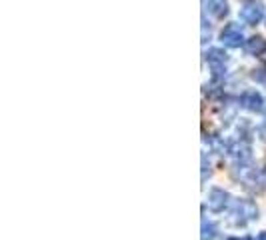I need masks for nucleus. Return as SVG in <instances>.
<instances>
[{"instance_id": "1", "label": "nucleus", "mask_w": 266, "mask_h": 240, "mask_svg": "<svg viewBox=\"0 0 266 240\" xmlns=\"http://www.w3.org/2000/svg\"><path fill=\"white\" fill-rule=\"evenodd\" d=\"M262 18H264V4H262L260 0H250V2H246V4L242 6V10H240V20H242L244 24H248V26L258 24Z\"/></svg>"}, {"instance_id": "2", "label": "nucleus", "mask_w": 266, "mask_h": 240, "mask_svg": "<svg viewBox=\"0 0 266 240\" xmlns=\"http://www.w3.org/2000/svg\"><path fill=\"white\" fill-rule=\"evenodd\" d=\"M220 42H222L224 46H228V48H240L242 44H246V40H244V36H242L240 24L228 22V24L222 28V32H220Z\"/></svg>"}, {"instance_id": "3", "label": "nucleus", "mask_w": 266, "mask_h": 240, "mask_svg": "<svg viewBox=\"0 0 266 240\" xmlns=\"http://www.w3.org/2000/svg\"><path fill=\"white\" fill-rule=\"evenodd\" d=\"M232 214L234 218H236V222L244 224V222H248V220L258 218V208H256V204H254L252 200H238L236 206H234Z\"/></svg>"}, {"instance_id": "4", "label": "nucleus", "mask_w": 266, "mask_h": 240, "mask_svg": "<svg viewBox=\"0 0 266 240\" xmlns=\"http://www.w3.org/2000/svg\"><path fill=\"white\" fill-rule=\"evenodd\" d=\"M230 202V194L222 188H212L208 192V208L212 212H222L226 206Z\"/></svg>"}, {"instance_id": "5", "label": "nucleus", "mask_w": 266, "mask_h": 240, "mask_svg": "<svg viewBox=\"0 0 266 240\" xmlns=\"http://www.w3.org/2000/svg\"><path fill=\"white\" fill-rule=\"evenodd\" d=\"M240 106L242 108H246V110H250V112H260L262 108H264V98H262V94L258 92V90H246L242 96H240Z\"/></svg>"}, {"instance_id": "6", "label": "nucleus", "mask_w": 266, "mask_h": 240, "mask_svg": "<svg viewBox=\"0 0 266 240\" xmlns=\"http://www.w3.org/2000/svg\"><path fill=\"white\" fill-rule=\"evenodd\" d=\"M228 152L234 156V160H236V162H240V164H246V162L252 158V148H250V144H248V142H244V140L230 144Z\"/></svg>"}, {"instance_id": "7", "label": "nucleus", "mask_w": 266, "mask_h": 240, "mask_svg": "<svg viewBox=\"0 0 266 240\" xmlns=\"http://www.w3.org/2000/svg\"><path fill=\"white\" fill-rule=\"evenodd\" d=\"M244 48H246L248 54H252V56H260V54L266 50V38H262V36H250V38L246 40Z\"/></svg>"}, {"instance_id": "8", "label": "nucleus", "mask_w": 266, "mask_h": 240, "mask_svg": "<svg viewBox=\"0 0 266 240\" xmlns=\"http://www.w3.org/2000/svg\"><path fill=\"white\" fill-rule=\"evenodd\" d=\"M206 10L214 16V18H224L228 14V2L226 0H210L206 4Z\"/></svg>"}, {"instance_id": "9", "label": "nucleus", "mask_w": 266, "mask_h": 240, "mask_svg": "<svg viewBox=\"0 0 266 240\" xmlns=\"http://www.w3.org/2000/svg\"><path fill=\"white\" fill-rule=\"evenodd\" d=\"M216 234V226L212 222H202V240H212Z\"/></svg>"}, {"instance_id": "10", "label": "nucleus", "mask_w": 266, "mask_h": 240, "mask_svg": "<svg viewBox=\"0 0 266 240\" xmlns=\"http://www.w3.org/2000/svg\"><path fill=\"white\" fill-rule=\"evenodd\" d=\"M210 40V26L206 22V16H202V42H208Z\"/></svg>"}, {"instance_id": "11", "label": "nucleus", "mask_w": 266, "mask_h": 240, "mask_svg": "<svg viewBox=\"0 0 266 240\" xmlns=\"http://www.w3.org/2000/svg\"><path fill=\"white\" fill-rule=\"evenodd\" d=\"M208 174H210V162L206 160V156H202V182L206 180Z\"/></svg>"}, {"instance_id": "12", "label": "nucleus", "mask_w": 266, "mask_h": 240, "mask_svg": "<svg viewBox=\"0 0 266 240\" xmlns=\"http://www.w3.org/2000/svg\"><path fill=\"white\" fill-rule=\"evenodd\" d=\"M258 178H260V182H262V184H266V166L264 168H260V172H258Z\"/></svg>"}, {"instance_id": "13", "label": "nucleus", "mask_w": 266, "mask_h": 240, "mask_svg": "<svg viewBox=\"0 0 266 240\" xmlns=\"http://www.w3.org/2000/svg\"><path fill=\"white\" fill-rule=\"evenodd\" d=\"M228 240H254V238H250V236H246V238H228Z\"/></svg>"}, {"instance_id": "14", "label": "nucleus", "mask_w": 266, "mask_h": 240, "mask_svg": "<svg viewBox=\"0 0 266 240\" xmlns=\"http://www.w3.org/2000/svg\"><path fill=\"white\" fill-rule=\"evenodd\" d=\"M258 240H266V232H262V234L258 236Z\"/></svg>"}]
</instances>
